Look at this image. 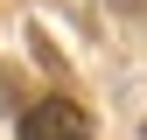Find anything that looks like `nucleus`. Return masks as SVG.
Wrapping results in <instances>:
<instances>
[{
  "label": "nucleus",
  "mask_w": 147,
  "mask_h": 140,
  "mask_svg": "<svg viewBox=\"0 0 147 140\" xmlns=\"http://www.w3.org/2000/svg\"><path fill=\"white\" fill-rule=\"evenodd\" d=\"M21 140H91V126H84V112L70 98H42V105H28Z\"/></svg>",
  "instance_id": "obj_1"
}]
</instances>
